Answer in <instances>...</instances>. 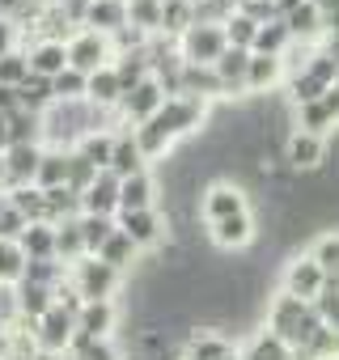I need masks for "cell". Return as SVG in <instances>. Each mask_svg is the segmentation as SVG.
I'll return each mask as SVG.
<instances>
[{"label": "cell", "instance_id": "obj_1", "mask_svg": "<svg viewBox=\"0 0 339 360\" xmlns=\"http://www.w3.org/2000/svg\"><path fill=\"white\" fill-rule=\"evenodd\" d=\"M204 119H208V102H200V98H183V94H179V98H165V106H161L148 123L132 127V136H136L144 161H153V157H165L170 148H174V140L200 131Z\"/></svg>", "mask_w": 339, "mask_h": 360}, {"label": "cell", "instance_id": "obj_2", "mask_svg": "<svg viewBox=\"0 0 339 360\" xmlns=\"http://www.w3.org/2000/svg\"><path fill=\"white\" fill-rule=\"evenodd\" d=\"M322 326H326V322L318 318L314 301H297V297H288V292H280L276 301H267V330H271L280 343H288V347H309Z\"/></svg>", "mask_w": 339, "mask_h": 360}, {"label": "cell", "instance_id": "obj_3", "mask_svg": "<svg viewBox=\"0 0 339 360\" xmlns=\"http://www.w3.org/2000/svg\"><path fill=\"white\" fill-rule=\"evenodd\" d=\"M119 280H123V276H119L115 267H106L102 259H94V255L68 263V276H64V284H68L81 301H110L115 288H119Z\"/></svg>", "mask_w": 339, "mask_h": 360}, {"label": "cell", "instance_id": "obj_4", "mask_svg": "<svg viewBox=\"0 0 339 360\" xmlns=\"http://www.w3.org/2000/svg\"><path fill=\"white\" fill-rule=\"evenodd\" d=\"M174 47H179L183 64H200V68H212L229 43H225V30H221V26H204V22H191V26H187V30L174 39Z\"/></svg>", "mask_w": 339, "mask_h": 360}, {"label": "cell", "instance_id": "obj_5", "mask_svg": "<svg viewBox=\"0 0 339 360\" xmlns=\"http://www.w3.org/2000/svg\"><path fill=\"white\" fill-rule=\"evenodd\" d=\"M64 51H68V68L81 72V77H89V72H98V68H106L115 60L110 39L98 34V30H72V39L64 43Z\"/></svg>", "mask_w": 339, "mask_h": 360}, {"label": "cell", "instance_id": "obj_6", "mask_svg": "<svg viewBox=\"0 0 339 360\" xmlns=\"http://www.w3.org/2000/svg\"><path fill=\"white\" fill-rule=\"evenodd\" d=\"M161 106H165V89H161L153 77H144L136 89H127V94L119 98L115 115H119V123H123V127H140V123H148Z\"/></svg>", "mask_w": 339, "mask_h": 360}, {"label": "cell", "instance_id": "obj_7", "mask_svg": "<svg viewBox=\"0 0 339 360\" xmlns=\"http://www.w3.org/2000/svg\"><path fill=\"white\" fill-rule=\"evenodd\" d=\"M72 330H77V318H72L64 305H51V309L34 322V347H39V352H51V356H64Z\"/></svg>", "mask_w": 339, "mask_h": 360}, {"label": "cell", "instance_id": "obj_8", "mask_svg": "<svg viewBox=\"0 0 339 360\" xmlns=\"http://www.w3.org/2000/svg\"><path fill=\"white\" fill-rule=\"evenodd\" d=\"M115 225H119V233H127V238H132V246H136V250L161 246V238H165V217H161L157 208H144V212H119V217H115Z\"/></svg>", "mask_w": 339, "mask_h": 360}, {"label": "cell", "instance_id": "obj_9", "mask_svg": "<svg viewBox=\"0 0 339 360\" xmlns=\"http://www.w3.org/2000/svg\"><path fill=\"white\" fill-rule=\"evenodd\" d=\"M200 212L208 217V225L225 221V217H238V212H250L246 208V191L238 183H229V178H217V183L204 191V200H200Z\"/></svg>", "mask_w": 339, "mask_h": 360}, {"label": "cell", "instance_id": "obj_10", "mask_svg": "<svg viewBox=\"0 0 339 360\" xmlns=\"http://www.w3.org/2000/svg\"><path fill=\"white\" fill-rule=\"evenodd\" d=\"M326 288V276H322V267L305 255V259H293L288 267H284V292L288 297H297V301H318V292Z\"/></svg>", "mask_w": 339, "mask_h": 360}, {"label": "cell", "instance_id": "obj_11", "mask_svg": "<svg viewBox=\"0 0 339 360\" xmlns=\"http://www.w3.org/2000/svg\"><path fill=\"white\" fill-rule=\"evenodd\" d=\"M39 157H43V144H9V148H5V191H13V187H34Z\"/></svg>", "mask_w": 339, "mask_h": 360}, {"label": "cell", "instance_id": "obj_12", "mask_svg": "<svg viewBox=\"0 0 339 360\" xmlns=\"http://www.w3.org/2000/svg\"><path fill=\"white\" fill-rule=\"evenodd\" d=\"M115 212H119V178L102 169L81 195V217H115Z\"/></svg>", "mask_w": 339, "mask_h": 360}, {"label": "cell", "instance_id": "obj_13", "mask_svg": "<svg viewBox=\"0 0 339 360\" xmlns=\"http://www.w3.org/2000/svg\"><path fill=\"white\" fill-rule=\"evenodd\" d=\"M255 233H259V229H255V217H250V212L212 221V229H208V238H212L217 250H246V246L255 242Z\"/></svg>", "mask_w": 339, "mask_h": 360}, {"label": "cell", "instance_id": "obj_14", "mask_svg": "<svg viewBox=\"0 0 339 360\" xmlns=\"http://www.w3.org/2000/svg\"><path fill=\"white\" fill-rule=\"evenodd\" d=\"M284 157H288L293 169L309 174V169H318V165L326 161V140L314 136V131H293V136L284 140Z\"/></svg>", "mask_w": 339, "mask_h": 360}, {"label": "cell", "instance_id": "obj_15", "mask_svg": "<svg viewBox=\"0 0 339 360\" xmlns=\"http://www.w3.org/2000/svg\"><path fill=\"white\" fill-rule=\"evenodd\" d=\"M26 64H30V77H43V81H56L64 68H68V51L64 43H26Z\"/></svg>", "mask_w": 339, "mask_h": 360}, {"label": "cell", "instance_id": "obj_16", "mask_svg": "<svg viewBox=\"0 0 339 360\" xmlns=\"http://www.w3.org/2000/svg\"><path fill=\"white\" fill-rule=\"evenodd\" d=\"M115 322H119L115 301H85L81 314H77V335H85V339H110Z\"/></svg>", "mask_w": 339, "mask_h": 360}, {"label": "cell", "instance_id": "obj_17", "mask_svg": "<svg viewBox=\"0 0 339 360\" xmlns=\"http://www.w3.org/2000/svg\"><path fill=\"white\" fill-rule=\"evenodd\" d=\"M144 169H148V161H144L136 136H132V131H115V148H110V165H106V174H115V178H132V174H144Z\"/></svg>", "mask_w": 339, "mask_h": 360}, {"label": "cell", "instance_id": "obj_18", "mask_svg": "<svg viewBox=\"0 0 339 360\" xmlns=\"http://www.w3.org/2000/svg\"><path fill=\"white\" fill-rule=\"evenodd\" d=\"M51 305H56V292H51V288L26 284V280L13 284V318H22V322H39Z\"/></svg>", "mask_w": 339, "mask_h": 360}, {"label": "cell", "instance_id": "obj_19", "mask_svg": "<svg viewBox=\"0 0 339 360\" xmlns=\"http://www.w3.org/2000/svg\"><path fill=\"white\" fill-rule=\"evenodd\" d=\"M157 187H153V174H132V178H119V212H144V208H157L153 204ZM115 212V217H119Z\"/></svg>", "mask_w": 339, "mask_h": 360}, {"label": "cell", "instance_id": "obj_20", "mask_svg": "<svg viewBox=\"0 0 339 360\" xmlns=\"http://www.w3.org/2000/svg\"><path fill=\"white\" fill-rule=\"evenodd\" d=\"M127 26V5L123 0H89V9H85V26L81 30H98V34H115Z\"/></svg>", "mask_w": 339, "mask_h": 360}, {"label": "cell", "instance_id": "obj_21", "mask_svg": "<svg viewBox=\"0 0 339 360\" xmlns=\"http://www.w3.org/2000/svg\"><path fill=\"white\" fill-rule=\"evenodd\" d=\"M246 68H250V51H242V47H225L221 51V60L212 64V72H217V81H221V89L229 94H238V89H246Z\"/></svg>", "mask_w": 339, "mask_h": 360}, {"label": "cell", "instance_id": "obj_22", "mask_svg": "<svg viewBox=\"0 0 339 360\" xmlns=\"http://www.w3.org/2000/svg\"><path fill=\"white\" fill-rule=\"evenodd\" d=\"M229 352H234V343L221 330H191L183 343V360H221Z\"/></svg>", "mask_w": 339, "mask_h": 360}, {"label": "cell", "instance_id": "obj_23", "mask_svg": "<svg viewBox=\"0 0 339 360\" xmlns=\"http://www.w3.org/2000/svg\"><path fill=\"white\" fill-rule=\"evenodd\" d=\"M280 22H284V30H288L293 43H314V39L322 34V13L309 5V0H301V5H297L293 13H284Z\"/></svg>", "mask_w": 339, "mask_h": 360}, {"label": "cell", "instance_id": "obj_24", "mask_svg": "<svg viewBox=\"0 0 339 360\" xmlns=\"http://www.w3.org/2000/svg\"><path fill=\"white\" fill-rule=\"evenodd\" d=\"M110 148H115V131L98 127V131H85L68 153H77V157H81V161H89L94 169H106V165H110Z\"/></svg>", "mask_w": 339, "mask_h": 360}, {"label": "cell", "instance_id": "obj_25", "mask_svg": "<svg viewBox=\"0 0 339 360\" xmlns=\"http://www.w3.org/2000/svg\"><path fill=\"white\" fill-rule=\"evenodd\" d=\"M280 81H284V64H280V56H255V51H250L246 89H250V94H267V89L280 85Z\"/></svg>", "mask_w": 339, "mask_h": 360}, {"label": "cell", "instance_id": "obj_26", "mask_svg": "<svg viewBox=\"0 0 339 360\" xmlns=\"http://www.w3.org/2000/svg\"><path fill=\"white\" fill-rule=\"evenodd\" d=\"M94 259H102L106 267H115V271L123 276V271H132V267H136L140 250H136V246H132V238H127V233H119V225H115V233L102 242V250H98Z\"/></svg>", "mask_w": 339, "mask_h": 360}, {"label": "cell", "instance_id": "obj_27", "mask_svg": "<svg viewBox=\"0 0 339 360\" xmlns=\"http://www.w3.org/2000/svg\"><path fill=\"white\" fill-rule=\"evenodd\" d=\"M64 178H68V153L43 148L39 169H34V187H39V191H51V187H64Z\"/></svg>", "mask_w": 339, "mask_h": 360}, {"label": "cell", "instance_id": "obj_28", "mask_svg": "<svg viewBox=\"0 0 339 360\" xmlns=\"http://www.w3.org/2000/svg\"><path fill=\"white\" fill-rule=\"evenodd\" d=\"M5 200L26 217V225H39V221L51 225V221H47V195H43L39 187H13V191H5Z\"/></svg>", "mask_w": 339, "mask_h": 360}, {"label": "cell", "instance_id": "obj_29", "mask_svg": "<svg viewBox=\"0 0 339 360\" xmlns=\"http://www.w3.org/2000/svg\"><path fill=\"white\" fill-rule=\"evenodd\" d=\"M18 246H22V255L26 259H56V225H26L22 229V238H18Z\"/></svg>", "mask_w": 339, "mask_h": 360}, {"label": "cell", "instance_id": "obj_30", "mask_svg": "<svg viewBox=\"0 0 339 360\" xmlns=\"http://www.w3.org/2000/svg\"><path fill=\"white\" fill-rule=\"evenodd\" d=\"M64 276H68V267H64L60 259H26V271H22V280H26V284L51 288V292L64 284Z\"/></svg>", "mask_w": 339, "mask_h": 360}, {"label": "cell", "instance_id": "obj_31", "mask_svg": "<svg viewBox=\"0 0 339 360\" xmlns=\"http://www.w3.org/2000/svg\"><path fill=\"white\" fill-rule=\"evenodd\" d=\"M110 68H115V77H119V89L127 94V89H136L144 77H148V60H144V51H123V56H115L110 60Z\"/></svg>", "mask_w": 339, "mask_h": 360}, {"label": "cell", "instance_id": "obj_32", "mask_svg": "<svg viewBox=\"0 0 339 360\" xmlns=\"http://www.w3.org/2000/svg\"><path fill=\"white\" fill-rule=\"evenodd\" d=\"M123 5H127V26L153 39L161 26V0H123Z\"/></svg>", "mask_w": 339, "mask_h": 360}, {"label": "cell", "instance_id": "obj_33", "mask_svg": "<svg viewBox=\"0 0 339 360\" xmlns=\"http://www.w3.org/2000/svg\"><path fill=\"white\" fill-rule=\"evenodd\" d=\"M51 102H56V98H51V81H43V77H26V81L18 85V106H22V110L43 115Z\"/></svg>", "mask_w": 339, "mask_h": 360}, {"label": "cell", "instance_id": "obj_34", "mask_svg": "<svg viewBox=\"0 0 339 360\" xmlns=\"http://www.w3.org/2000/svg\"><path fill=\"white\" fill-rule=\"evenodd\" d=\"M56 259L68 267L77 259H85V242H81V225L77 221H60L56 225Z\"/></svg>", "mask_w": 339, "mask_h": 360}, {"label": "cell", "instance_id": "obj_35", "mask_svg": "<svg viewBox=\"0 0 339 360\" xmlns=\"http://www.w3.org/2000/svg\"><path fill=\"white\" fill-rule=\"evenodd\" d=\"M191 22H196V13H191V0H179V5H161V26H157V34L174 43V39H179V34H183Z\"/></svg>", "mask_w": 339, "mask_h": 360}, {"label": "cell", "instance_id": "obj_36", "mask_svg": "<svg viewBox=\"0 0 339 360\" xmlns=\"http://www.w3.org/2000/svg\"><path fill=\"white\" fill-rule=\"evenodd\" d=\"M5 123H9V144H39L43 140V119L30 115V110H22V106Z\"/></svg>", "mask_w": 339, "mask_h": 360}, {"label": "cell", "instance_id": "obj_37", "mask_svg": "<svg viewBox=\"0 0 339 360\" xmlns=\"http://www.w3.org/2000/svg\"><path fill=\"white\" fill-rule=\"evenodd\" d=\"M242 360H288L293 356V347L288 343H280L271 330H259L250 343H246V352H238Z\"/></svg>", "mask_w": 339, "mask_h": 360}, {"label": "cell", "instance_id": "obj_38", "mask_svg": "<svg viewBox=\"0 0 339 360\" xmlns=\"http://www.w3.org/2000/svg\"><path fill=\"white\" fill-rule=\"evenodd\" d=\"M81 225V242H85V255H98L102 242L115 233V217H77Z\"/></svg>", "mask_w": 339, "mask_h": 360}, {"label": "cell", "instance_id": "obj_39", "mask_svg": "<svg viewBox=\"0 0 339 360\" xmlns=\"http://www.w3.org/2000/svg\"><path fill=\"white\" fill-rule=\"evenodd\" d=\"M288 30H284V22H271V26H259V34H255V56H284L288 51Z\"/></svg>", "mask_w": 339, "mask_h": 360}, {"label": "cell", "instance_id": "obj_40", "mask_svg": "<svg viewBox=\"0 0 339 360\" xmlns=\"http://www.w3.org/2000/svg\"><path fill=\"white\" fill-rule=\"evenodd\" d=\"M309 259L322 267V276H326V280H339V233H322V238L314 242Z\"/></svg>", "mask_w": 339, "mask_h": 360}, {"label": "cell", "instance_id": "obj_41", "mask_svg": "<svg viewBox=\"0 0 339 360\" xmlns=\"http://www.w3.org/2000/svg\"><path fill=\"white\" fill-rule=\"evenodd\" d=\"M26 271V255L18 242H0V288H13Z\"/></svg>", "mask_w": 339, "mask_h": 360}, {"label": "cell", "instance_id": "obj_42", "mask_svg": "<svg viewBox=\"0 0 339 360\" xmlns=\"http://www.w3.org/2000/svg\"><path fill=\"white\" fill-rule=\"evenodd\" d=\"M221 30H225V43H229V47H242V51H250V47H255V34H259V22H250L246 13H234V18H229Z\"/></svg>", "mask_w": 339, "mask_h": 360}, {"label": "cell", "instance_id": "obj_43", "mask_svg": "<svg viewBox=\"0 0 339 360\" xmlns=\"http://www.w3.org/2000/svg\"><path fill=\"white\" fill-rule=\"evenodd\" d=\"M51 98H56V102H85V77L72 72V68H64V72L51 81Z\"/></svg>", "mask_w": 339, "mask_h": 360}, {"label": "cell", "instance_id": "obj_44", "mask_svg": "<svg viewBox=\"0 0 339 360\" xmlns=\"http://www.w3.org/2000/svg\"><path fill=\"white\" fill-rule=\"evenodd\" d=\"M26 77H30V64H26V51H22V47H18V51H9V56H0V85L18 89Z\"/></svg>", "mask_w": 339, "mask_h": 360}, {"label": "cell", "instance_id": "obj_45", "mask_svg": "<svg viewBox=\"0 0 339 360\" xmlns=\"http://www.w3.org/2000/svg\"><path fill=\"white\" fill-rule=\"evenodd\" d=\"M98 174H102V169H94L89 161H81L77 153H68V178H64V187H68V191H77V195H85V187L94 183Z\"/></svg>", "mask_w": 339, "mask_h": 360}, {"label": "cell", "instance_id": "obj_46", "mask_svg": "<svg viewBox=\"0 0 339 360\" xmlns=\"http://www.w3.org/2000/svg\"><path fill=\"white\" fill-rule=\"evenodd\" d=\"M26 229V217L9 204V200H0V242H18Z\"/></svg>", "mask_w": 339, "mask_h": 360}, {"label": "cell", "instance_id": "obj_47", "mask_svg": "<svg viewBox=\"0 0 339 360\" xmlns=\"http://www.w3.org/2000/svg\"><path fill=\"white\" fill-rule=\"evenodd\" d=\"M18 47H22V30H18L13 22L0 18V56H9V51H18Z\"/></svg>", "mask_w": 339, "mask_h": 360}, {"label": "cell", "instance_id": "obj_48", "mask_svg": "<svg viewBox=\"0 0 339 360\" xmlns=\"http://www.w3.org/2000/svg\"><path fill=\"white\" fill-rule=\"evenodd\" d=\"M13 110H18V89H9V85H0V115L9 119Z\"/></svg>", "mask_w": 339, "mask_h": 360}, {"label": "cell", "instance_id": "obj_49", "mask_svg": "<svg viewBox=\"0 0 339 360\" xmlns=\"http://www.w3.org/2000/svg\"><path fill=\"white\" fill-rule=\"evenodd\" d=\"M309 5L322 13V18H331V13H339V0H309Z\"/></svg>", "mask_w": 339, "mask_h": 360}, {"label": "cell", "instance_id": "obj_50", "mask_svg": "<svg viewBox=\"0 0 339 360\" xmlns=\"http://www.w3.org/2000/svg\"><path fill=\"white\" fill-rule=\"evenodd\" d=\"M9 343H13V335H9V326H5V322H0V360L9 356Z\"/></svg>", "mask_w": 339, "mask_h": 360}, {"label": "cell", "instance_id": "obj_51", "mask_svg": "<svg viewBox=\"0 0 339 360\" xmlns=\"http://www.w3.org/2000/svg\"><path fill=\"white\" fill-rule=\"evenodd\" d=\"M9 148V123H5V115H0V153Z\"/></svg>", "mask_w": 339, "mask_h": 360}, {"label": "cell", "instance_id": "obj_52", "mask_svg": "<svg viewBox=\"0 0 339 360\" xmlns=\"http://www.w3.org/2000/svg\"><path fill=\"white\" fill-rule=\"evenodd\" d=\"M0 195H5V153H0Z\"/></svg>", "mask_w": 339, "mask_h": 360}, {"label": "cell", "instance_id": "obj_53", "mask_svg": "<svg viewBox=\"0 0 339 360\" xmlns=\"http://www.w3.org/2000/svg\"><path fill=\"white\" fill-rule=\"evenodd\" d=\"M221 360H242V356H238V352H229V356H221Z\"/></svg>", "mask_w": 339, "mask_h": 360}, {"label": "cell", "instance_id": "obj_54", "mask_svg": "<svg viewBox=\"0 0 339 360\" xmlns=\"http://www.w3.org/2000/svg\"><path fill=\"white\" fill-rule=\"evenodd\" d=\"M229 5H234V9H242V5H246V0H229Z\"/></svg>", "mask_w": 339, "mask_h": 360}, {"label": "cell", "instance_id": "obj_55", "mask_svg": "<svg viewBox=\"0 0 339 360\" xmlns=\"http://www.w3.org/2000/svg\"><path fill=\"white\" fill-rule=\"evenodd\" d=\"M161 5H179V0H161Z\"/></svg>", "mask_w": 339, "mask_h": 360}, {"label": "cell", "instance_id": "obj_56", "mask_svg": "<svg viewBox=\"0 0 339 360\" xmlns=\"http://www.w3.org/2000/svg\"><path fill=\"white\" fill-rule=\"evenodd\" d=\"M335 85H339V68H335Z\"/></svg>", "mask_w": 339, "mask_h": 360}, {"label": "cell", "instance_id": "obj_57", "mask_svg": "<svg viewBox=\"0 0 339 360\" xmlns=\"http://www.w3.org/2000/svg\"><path fill=\"white\" fill-rule=\"evenodd\" d=\"M60 360H72V356H60Z\"/></svg>", "mask_w": 339, "mask_h": 360}]
</instances>
